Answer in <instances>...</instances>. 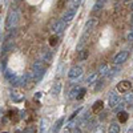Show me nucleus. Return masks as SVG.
Listing matches in <instances>:
<instances>
[{
  "instance_id": "15",
  "label": "nucleus",
  "mask_w": 133,
  "mask_h": 133,
  "mask_svg": "<svg viewBox=\"0 0 133 133\" xmlns=\"http://www.w3.org/2000/svg\"><path fill=\"white\" fill-rule=\"evenodd\" d=\"M11 49H14V41H12V40H11V41H5V43H4V45H3L2 55H5V53H8Z\"/></svg>"
},
{
  "instance_id": "24",
  "label": "nucleus",
  "mask_w": 133,
  "mask_h": 133,
  "mask_svg": "<svg viewBox=\"0 0 133 133\" xmlns=\"http://www.w3.org/2000/svg\"><path fill=\"white\" fill-rule=\"evenodd\" d=\"M68 4H69L71 8L77 9V8H79V5L81 4V0H68Z\"/></svg>"
},
{
  "instance_id": "29",
  "label": "nucleus",
  "mask_w": 133,
  "mask_h": 133,
  "mask_svg": "<svg viewBox=\"0 0 133 133\" xmlns=\"http://www.w3.org/2000/svg\"><path fill=\"white\" fill-rule=\"evenodd\" d=\"M49 40H51V41H49V44H51L52 47H55V45L57 44V35H56V36H52Z\"/></svg>"
},
{
  "instance_id": "37",
  "label": "nucleus",
  "mask_w": 133,
  "mask_h": 133,
  "mask_svg": "<svg viewBox=\"0 0 133 133\" xmlns=\"http://www.w3.org/2000/svg\"><path fill=\"white\" fill-rule=\"evenodd\" d=\"M130 9H132V12H133V2L130 3Z\"/></svg>"
},
{
  "instance_id": "36",
  "label": "nucleus",
  "mask_w": 133,
  "mask_h": 133,
  "mask_svg": "<svg viewBox=\"0 0 133 133\" xmlns=\"http://www.w3.org/2000/svg\"><path fill=\"white\" fill-rule=\"evenodd\" d=\"M130 23H132V27H133V12H132V16H130Z\"/></svg>"
},
{
  "instance_id": "19",
  "label": "nucleus",
  "mask_w": 133,
  "mask_h": 133,
  "mask_svg": "<svg viewBox=\"0 0 133 133\" xmlns=\"http://www.w3.org/2000/svg\"><path fill=\"white\" fill-rule=\"evenodd\" d=\"M47 127H48V120L47 118H41L40 120V132L39 133H45Z\"/></svg>"
},
{
  "instance_id": "26",
  "label": "nucleus",
  "mask_w": 133,
  "mask_h": 133,
  "mask_svg": "<svg viewBox=\"0 0 133 133\" xmlns=\"http://www.w3.org/2000/svg\"><path fill=\"white\" fill-rule=\"evenodd\" d=\"M88 55H89V52H88V49L85 48V49L80 51V56H79V59H80L81 61H84L85 59H88Z\"/></svg>"
},
{
  "instance_id": "38",
  "label": "nucleus",
  "mask_w": 133,
  "mask_h": 133,
  "mask_svg": "<svg viewBox=\"0 0 133 133\" xmlns=\"http://www.w3.org/2000/svg\"><path fill=\"white\" fill-rule=\"evenodd\" d=\"M3 133H7V132H3Z\"/></svg>"
},
{
  "instance_id": "25",
  "label": "nucleus",
  "mask_w": 133,
  "mask_h": 133,
  "mask_svg": "<svg viewBox=\"0 0 133 133\" xmlns=\"http://www.w3.org/2000/svg\"><path fill=\"white\" fill-rule=\"evenodd\" d=\"M92 130H93V133H105V128L103 124H97Z\"/></svg>"
},
{
  "instance_id": "31",
  "label": "nucleus",
  "mask_w": 133,
  "mask_h": 133,
  "mask_svg": "<svg viewBox=\"0 0 133 133\" xmlns=\"http://www.w3.org/2000/svg\"><path fill=\"white\" fill-rule=\"evenodd\" d=\"M124 105H125V101L118 103V107L116 108V112H117V113H118V112H121V110H123V108H124Z\"/></svg>"
},
{
  "instance_id": "2",
  "label": "nucleus",
  "mask_w": 133,
  "mask_h": 133,
  "mask_svg": "<svg viewBox=\"0 0 133 133\" xmlns=\"http://www.w3.org/2000/svg\"><path fill=\"white\" fill-rule=\"evenodd\" d=\"M17 20H19V12H17V9L14 8V9H11L9 12H8V16H7V23H5V28L8 31L11 29H14L17 24Z\"/></svg>"
},
{
  "instance_id": "12",
  "label": "nucleus",
  "mask_w": 133,
  "mask_h": 133,
  "mask_svg": "<svg viewBox=\"0 0 133 133\" xmlns=\"http://www.w3.org/2000/svg\"><path fill=\"white\" fill-rule=\"evenodd\" d=\"M96 24H97V19H95V17L89 19V20L87 21V24H85V31L89 32L91 29H93V28L96 27Z\"/></svg>"
},
{
  "instance_id": "21",
  "label": "nucleus",
  "mask_w": 133,
  "mask_h": 133,
  "mask_svg": "<svg viewBox=\"0 0 133 133\" xmlns=\"http://www.w3.org/2000/svg\"><path fill=\"white\" fill-rule=\"evenodd\" d=\"M117 117H118V120H120V123H125V121L128 120V113L124 112V110H121V112L117 113Z\"/></svg>"
},
{
  "instance_id": "8",
  "label": "nucleus",
  "mask_w": 133,
  "mask_h": 133,
  "mask_svg": "<svg viewBox=\"0 0 133 133\" xmlns=\"http://www.w3.org/2000/svg\"><path fill=\"white\" fill-rule=\"evenodd\" d=\"M76 11L77 9H75V8H69V9H66L65 12H64V15H63V17H61V20L64 21V23H71V21L73 20V17H75V15H76Z\"/></svg>"
},
{
  "instance_id": "22",
  "label": "nucleus",
  "mask_w": 133,
  "mask_h": 133,
  "mask_svg": "<svg viewBox=\"0 0 133 133\" xmlns=\"http://www.w3.org/2000/svg\"><path fill=\"white\" fill-rule=\"evenodd\" d=\"M120 71H121V68H120L118 65H116L113 69H110V71H109V73H108V77H109V79H112V77H115V76H116V75H117Z\"/></svg>"
},
{
  "instance_id": "7",
  "label": "nucleus",
  "mask_w": 133,
  "mask_h": 133,
  "mask_svg": "<svg viewBox=\"0 0 133 133\" xmlns=\"http://www.w3.org/2000/svg\"><path fill=\"white\" fill-rule=\"evenodd\" d=\"M116 88H117V91L120 93H128L130 91V88H132V83L129 80H123V81H120L117 84Z\"/></svg>"
},
{
  "instance_id": "30",
  "label": "nucleus",
  "mask_w": 133,
  "mask_h": 133,
  "mask_svg": "<svg viewBox=\"0 0 133 133\" xmlns=\"http://www.w3.org/2000/svg\"><path fill=\"white\" fill-rule=\"evenodd\" d=\"M84 95H85V88H80V91H79V95H77V100L83 98V97H84Z\"/></svg>"
},
{
  "instance_id": "11",
  "label": "nucleus",
  "mask_w": 133,
  "mask_h": 133,
  "mask_svg": "<svg viewBox=\"0 0 133 133\" xmlns=\"http://www.w3.org/2000/svg\"><path fill=\"white\" fill-rule=\"evenodd\" d=\"M60 91H61V83L60 81H56V83L52 85V88H51V93L53 96H57L60 93Z\"/></svg>"
},
{
  "instance_id": "35",
  "label": "nucleus",
  "mask_w": 133,
  "mask_h": 133,
  "mask_svg": "<svg viewBox=\"0 0 133 133\" xmlns=\"http://www.w3.org/2000/svg\"><path fill=\"white\" fill-rule=\"evenodd\" d=\"M108 0H98V3H101V4H104V3H107Z\"/></svg>"
},
{
  "instance_id": "34",
  "label": "nucleus",
  "mask_w": 133,
  "mask_h": 133,
  "mask_svg": "<svg viewBox=\"0 0 133 133\" xmlns=\"http://www.w3.org/2000/svg\"><path fill=\"white\" fill-rule=\"evenodd\" d=\"M101 88H103V81H97V84H96V87H95V89L98 91V89H101Z\"/></svg>"
},
{
  "instance_id": "33",
  "label": "nucleus",
  "mask_w": 133,
  "mask_h": 133,
  "mask_svg": "<svg viewBox=\"0 0 133 133\" xmlns=\"http://www.w3.org/2000/svg\"><path fill=\"white\" fill-rule=\"evenodd\" d=\"M127 40L128 41H133V29L128 33V36H127Z\"/></svg>"
},
{
  "instance_id": "16",
  "label": "nucleus",
  "mask_w": 133,
  "mask_h": 133,
  "mask_svg": "<svg viewBox=\"0 0 133 133\" xmlns=\"http://www.w3.org/2000/svg\"><path fill=\"white\" fill-rule=\"evenodd\" d=\"M63 123H64V117H60L56 123L53 124V128H52V132L53 133H57L60 129H61V127H63Z\"/></svg>"
},
{
  "instance_id": "18",
  "label": "nucleus",
  "mask_w": 133,
  "mask_h": 133,
  "mask_svg": "<svg viewBox=\"0 0 133 133\" xmlns=\"http://www.w3.org/2000/svg\"><path fill=\"white\" fill-rule=\"evenodd\" d=\"M97 79H98V73H92L88 76V79H87V83L88 85H93L95 83H97Z\"/></svg>"
},
{
  "instance_id": "23",
  "label": "nucleus",
  "mask_w": 133,
  "mask_h": 133,
  "mask_svg": "<svg viewBox=\"0 0 133 133\" xmlns=\"http://www.w3.org/2000/svg\"><path fill=\"white\" fill-rule=\"evenodd\" d=\"M109 133H120V125L113 123L109 125Z\"/></svg>"
},
{
  "instance_id": "27",
  "label": "nucleus",
  "mask_w": 133,
  "mask_h": 133,
  "mask_svg": "<svg viewBox=\"0 0 133 133\" xmlns=\"http://www.w3.org/2000/svg\"><path fill=\"white\" fill-rule=\"evenodd\" d=\"M5 77H7V80H9V83H11L16 77V73L15 72H11V71H7L5 72Z\"/></svg>"
},
{
  "instance_id": "3",
  "label": "nucleus",
  "mask_w": 133,
  "mask_h": 133,
  "mask_svg": "<svg viewBox=\"0 0 133 133\" xmlns=\"http://www.w3.org/2000/svg\"><path fill=\"white\" fill-rule=\"evenodd\" d=\"M81 76H83V68L79 65L72 66L68 72V79L69 80H77V79H80Z\"/></svg>"
},
{
  "instance_id": "9",
  "label": "nucleus",
  "mask_w": 133,
  "mask_h": 133,
  "mask_svg": "<svg viewBox=\"0 0 133 133\" xmlns=\"http://www.w3.org/2000/svg\"><path fill=\"white\" fill-rule=\"evenodd\" d=\"M9 96H11V98H12L15 103H21V101H23V100H24V96H23V93H20V92H16V91H15V92L12 91V92H11V95H9Z\"/></svg>"
},
{
  "instance_id": "17",
  "label": "nucleus",
  "mask_w": 133,
  "mask_h": 133,
  "mask_svg": "<svg viewBox=\"0 0 133 133\" xmlns=\"http://www.w3.org/2000/svg\"><path fill=\"white\" fill-rule=\"evenodd\" d=\"M103 108H104V104H103V101H96L95 104H93V107H92V112L93 113H98V112H101L103 110Z\"/></svg>"
},
{
  "instance_id": "28",
  "label": "nucleus",
  "mask_w": 133,
  "mask_h": 133,
  "mask_svg": "<svg viewBox=\"0 0 133 133\" xmlns=\"http://www.w3.org/2000/svg\"><path fill=\"white\" fill-rule=\"evenodd\" d=\"M124 101H125V103H130V101H133V93H132V92L125 95V100H124Z\"/></svg>"
},
{
  "instance_id": "13",
  "label": "nucleus",
  "mask_w": 133,
  "mask_h": 133,
  "mask_svg": "<svg viewBox=\"0 0 133 133\" xmlns=\"http://www.w3.org/2000/svg\"><path fill=\"white\" fill-rule=\"evenodd\" d=\"M40 61H45V63H51L52 61V53L48 51V49H45L43 53H41V60Z\"/></svg>"
},
{
  "instance_id": "6",
  "label": "nucleus",
  "mask_w": 133,
  "mask_h": 133,
  "mask_svg": "<svg viewBox=\"0 0 133 133\" xmlns=\"http://www.w3.org/2000/svg\"><path fill=\"white\" fill-rule=\"evenodd\" d=\"M65 28H66V23H64L61 19L57 20V21H55L53 25H52V31L56 33V35H60V33H63V32L65 31Z\"/></svg>"
},
{
  "instance_id": "10",
  "label": "nucleus",
  "mask_w": 133,
  "mask_h": 133,
  "mask_svg": "<svg viewBox=\"0 0 133 133\" xmlns=\"http://www.w3.org/2000/svg\"><path fill=\"white\" fill-rule=\"evenodd\" d=\"M88 36H89V32H84L83 35H81V37H80V41H79V44H77V51H80L83 47H84V44L87 43V39H88Z\"/></svg>"
},
{
  "instance_id": "14",
  "label": "nucleus",
  "mask_w": 133,
  "mask_h": 133,
  "mask_svg": "<svg viewBox=\"0 0 133 133\" xmlns=\"http://www.w3.org/2000/svg\"><path fill=\"white\" fill-rule=\"evenodd\" d=\"M109 71H110V68H109L108 64H101L100 68H98V75L100 76H108Z\"/></svg>"
},
{
  "instance_id": "20",
  "label": "nucleus",
  "mask_w": 133,
  "mask_h": 133,
  "mask_svg": "<svg viewBox=\"0 0 133 133\" xmlns=\"http://www.w3.org/2000/svg\"><path fill=\"white\" fill-rule=\"evenodd\" d=\"M79 91H80V88H79V87H73L72 89L69 91V98H72V100L77 98V95H79Z\"/></svg>"
},
{
  "instance_id": "5",
  "label": "nucleus",
  "mask_w": 133,
  "mask_h": 133,
  "mask_svg": "<svg viewBox=\"0 0 133 133\" xmlns=\"http://www.w3.org/2000/svg\"><path fill=\"white\" fill-rule=\"evenodd\" d=\"M128 56H129V53H128L127 51H121V52H118L116 56H115V59H113L115 65H121V64H124V63L127 61Z\"/></svg>"
},
{
  "instance_id": "4",
  "label": "nucleus",
  "mask_w": 133,
  "mask_h": 133,
  "mask_svg": "<svg viewBox=\"0 0 133 133\" xmlns=\"http://www.w3.org/2000/svg\"><path fill=\"white\" fill-rule=\"evenodd\" d=\"M120 103V96L116 91H112V92H109L108 95V105L110 109H115L116 105Z\"/></svg>"
},
{
  "instance_id": "32",
  "label": "nucleus",
  "mask_w": 133,
  "mask_h": 133,
  "mask_svg": "<svg viewBox=\"0 0 133 133\" xmlns=\"http://www.w3.org/2000/svg\"><path fill=\"white\" fill-rule=\"evenodd\" d=\"M103 5H104V4H101V3H98V2H97V3L93 5V11H100V9L103 8Z\"/></svg>"
},
{
  "instance_id": "1",
  "label": "nucleus",
  "mask_w": 133,
  "mask_h": 133,
  "mask_svg": "<svg viewBox=\"0 0 133 133\" xmlns=\"http://www.w3.org/2000/svg\"><path fill=\"white\" fill-rule=\"evenodd\" d=\"M44 75H45V66H44V63L40 61V60L35 61L32 64V71H31L32 81H40Z\"/></svg>"
}]
</instances>
